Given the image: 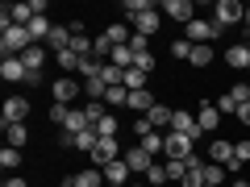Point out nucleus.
Here are the masks:
<instances>
[{
	"label": "nucleus",
	"instance_id": "f257e3e1",
	"mask_svg": "<svg viewBox=\"0 0 250 187\" xmlns=\"http://www.w3.org/2000/svg\"><path fill=\"white\" fill-rule=\"evenodd\" d=\"M29 46H34V37H29L25 25H4V37H0V50H4V58H21Z\"/></svg>",
	"mask_w": 250,
	"mask_h": 187
},
{
	"label": "nucleus",
	"instance_id": "f03ea898",
	"mask_svg": "<svg viewBox=\"0 0 250 187\" xmlns=\"http://www.w3.org/2000/svg\"><path fill=\"white\" fill-rule=\"evenodd\" d=\"M221 34H225V25H217L213 17H196L192 25H188V34H184V37H188L192 46H208V42H217Z\"/></svg>",
	"mask_w": 250,
	"mask_h": 187
},
{
	"label": "nucleus",
	"instance_id": "7ed1b4c3",
	"mask_svg": "<svg viewBox=\"0 0 250 187\" xmlns=\"http://www.w3.org/2000/svg\"><path fill=\"white\" fill-rule=\"evenodd\" d=\"M213 21L229 29V25H238V21H246V9H242L238 0H217L213 4Z\"/></svg>",
	"mask_w": 250,
	"mask_h": 187
},
{
	"label": "nucleus",
	"instance_id": "20e7f679",
	"mask_svg": "<svg viewBox=\"0 0 250 187\" xmlns=\"http://www.w3.org/2000/svg\"><path fill=\"white\" fill-rule=\"evenodd\" d=\"M117 158H121V146H117V137H100L96 150H92V167L104 170L108 162H117Z\"/></svg>",
	"mask_w": 250,
	"mask_h": 187
},
{
	"label": "nucleus",
	"instance_id": "39448f33",
	"mask_svg": "<svg viewBox=\"0 0 250 187\" xmlns=\"http://www.w3.org/2000/svg\"><path fill=\"white\" fill-rule=\"evenodd\" d=\"M129 25H134V34L150 37V34H159V25H163V13H154V9H146V13H129Z\"/></svg>",
	"mask_w": 250,
	"mask_h": 187
},
{
	"label": "nucleus",
	"instance_id": "423d86ee",
	"mask_svg": "<svg viewBox=\"0 0 250 187\" xmlns=\"http://www.w3.org/2000/svg\"><path fill=\"white\" fill-rule=\"evenodd\" d=\"M25 116H29V100L25 96H9L4 100V116H0L4 129H9V125H25Z\"/></svg>",
	"mask_w": 250,
	"mask_h": 187
},
{
	"label": "nucleus",
	"instance_id": "0eeeda50",
	"mask_svg": "<svg viewBox=\"0 0 250 187\" xmlns=\"http://www.w3.org/2000/svg\"><path fill=\"white\" fill-rule=\"evenodd\" d=\"M163 137H167V150H163L167 158H192V146H196V142H192L188 133H175V129H167Z\"/></svg>",
	"mask_w": 250,
	"mask_h": 187
},
{
	"label": "nucleus",
	"instance_id": "6e6552de",
	"mask_svg": "<svg viewBox=\"0 0 250 187\" xmlns=\"http://www.w3.org/2000/svg\"><path fill=\"white\" fill-rule=\"evenodd\" d=\"M163 13H167L171 21H179L184 29L196 21V4H192V0H167V4H163Z\"/></svg>",
	"mask_w": 250,
	"mask_h": 187
},
{
	"label": "nucleus",
	"instance_id": "1a4fd4ad",
	"mask_svg": "<svg viewBox=\"0 0 250 187\" xmlns=\"http://www.w3.org/2000/svg\"><path fill=\"white\" fill-rule=\"evenodd\" d=\"M21 62H25V71H29L25 83H42V67H46V50L42 46H29V50L21 54Z\"/></svg>",
	"mask_w": 250,
	"mask_h": 187
},
{
	"label": "nucleus",
	"instance_id": "9d476101",
	"mask_svg": "<svg viewBox=\"0 0 250 187\" xmlns=\"http://www.w3.org/2000/svg\"><path fill=\"white\" fill-rule=\"evenodd\" d=\"M121 158H125V167L134 170V175H146V170L154 167V158H150V154H146V146H129V150L121 154Z\"/></svg>",
	"mask_w": 250,
	"mask_h": 187
},
{
	"label": "nucleus",
	"instance_id": "9b49d317",
	"mask_svg": "<svg viewBox=\"0 0 250 187\" xmlns=\"http://www.w3.org/2000/svg\"><path fill=\"white\" fill-rule=\"evenodd\" d=\"M80 92H83V83H80V79H54L50 96H54V104H71Z\"/></svg>",
	"mask_w": 250,
	"mask_h": 187
},
{
	"label": "nucleus",
	"instance_id": "f8f14e48",
	"mask_svg": "<svg viewBox=\"0 0 250 187\" xmlns=\"http://www.w3.org/2000/svg\"><path fill=\"white\" fill-rule=\"evenodd\" d=\"M208 158H213V167H233V142H225V137H217V142H208Z\"/></svg>",
	"mask_w": 250,
	"mask_h": 187
},
{
	"label": "nucleus",
	"instance_id": "ddd939ff",
	"mask_svg": "<svg viewBox=\"0 0 250 187\" xmlns=\"http://www.w3.org/2000/svg\"><path fill=\"white\" fill-rule=\"evenodd\" d=\"M171 129H175V133H188L192 142L200 137V125H196V116H192V112H179V108H175V116H171Z\"/></svg>",
	"mask_w": 250,
	"mask_h": 187
},
{
	"label": "nucleus",
	"instance_id": "4468645a",
	"mask_svg": "<svg viewBox=\"0 0 250 187\" xmlns=\"http://www.w3.org/2000/svg\"><path fill=\"white\" fill-rule=\"evenodd\" d=\"M0 79H9V83H25V79H29L25 62H21V58H4V62H0Z\"/></svg>",
	"mask_w": 250,
	"mask_h": 187
},
{
	"label": "nucleus",
	"instance_id": "2eb2a0df",
	"mask_svg": "<svg viewBox=\"0 0 250 187\" xmlns=\"http://www.w3.org/2000/svg\"><path fill=\"white\" fill-rule=\"evenodd\" d=\"M196 125H200V133H213L217 125H221V112H217V104H200V108H196Z\"/></svg>",
	"mask_w": 250,
	"mask_h": 187
},
{
	"label": "nucleus",
	"instance_id": "dca6fc26",
	"mask_svg": "<svg viewBox=\"0 0 250 187\" xmlns=\"http://www.w3.org/2000/svg\"><path fill=\"white\" fill-rule=\"evenodd\" d=\"M46 46H50L54 54L71 50V25H54V29H50V37H46Z\"/></svg>",
	"mask_w": 250,
	"mask_h": 187
},
{
	"label": "nucleus",
	"instance_id": "f3484780",
	"mask_svg": "<svg viewBox=\"0 0 250 187\" xmlns=\"http://www.w3.org/2000/svg\"><path fill=\"white\" fill-rule=\"evenodd\" d=\"M171 116H175V108H167V104H154L150 112H146V121H150L154 129H159V133H167V129H171Z\"/></svg>",
	"mask_w": 250,
	"mask_h": 187
},
{
	"label": "nucleus",
	"instance_id": "a211bd4d",
	"mask_svg": "<svg viewBox=\"0 0 250 187\" xmlns=\"http://www.w3.org/2000/svg\"><path fill=\"white\" fill-rule=\"evenodd\" d=\"M225 62H229L233 71H250V46H229V50H225Z\"/></svg>",
	"mask_w": 250,
	"mask_h": 187
},
{
	"label": "nucleus",
	"instance_id": "6ab92c4d",
	"mask_svg": "<svg viewBox=\"0 0 250 187\" xmlns=\"http://www.w3.org/2000/svg\"><path fill=\"white\" fill-rule=\"evenodd\" d=\"M134 175V170L125 167V158H117V162H108L104 167V179H108V187H125V179Z\"/></svg>",
	"mask_w": 250,
	"mask_h": 187
},
{
	"label": "nucleus",
	"instance_id": "aec40b11",
	"mask_svg": "<svg viewBox=\"0 0 250 187\" xmlns=\"http://www.w3.org/2000/svg\"><path fill=\"white\" fill-rule=\"evenodd\" d=\"M25 29H29V37H34V46H38V42H46V37H50V29H54V25L46 21V13H38V17L29 21Z\"/></svg>",
	"mask_w": 250,
	"mask_h": 187
},
{
	"label": "nucleus",
	"instance_id": "412c9836",
	"mask_svg": "<svg viewBox=\"0 0 250 187\" xmlns=\"http://www.w3.org/2000/svg\"><path fill=\"white\" fill-rule=\"evenodd\" d=\"M154 104H159V100H154L150 92H129V104H125V108H134V112H142V116H146Z\"/></svg>",
	"mask_w": 250,
	"mask_h": 187
},
{
	"label": "nucleus",
	"instance_id": "4be33fe9",
	"mask_svg": "<svg viewBox=\"0 0 250 187\" xmlns=\"http://www.w3.org/2000/svg\"><path fill=\"white\" fill-rule=\"evenodd\" d=\"M67 133H83V129H92V121H88V112L83 108H71V116H67V125H62Z\"/></svg>",
	"mask_w": 250,
	"mask_h": 187
},
{
	"label": "nucleus",
	"instance_id": "5701e85b",
	"mask_svg": "<svg viewBox=\"0 0 250 187\" xmlns=\"http://www.w3.org/2000/svg\"><path fill=\"white\" fill-rule=\"evenodd\" d=\"M113 67H121V71H129V67H134V46H113Z\"/></svg>",
	"mask_w": 250,
	"mask_h": 187
},
{
	"label": "nucleus",
	"instance_id": "b1692460",
	"mask_svg": "<svg viewBox=\"0 0 250 187\" xmlns=\"http://www.w3.org/2000/svg\"><path fill=\"white\" fill-rule=\"evenodd\" d=\"M92 129H96V137H117V129H121V121H117V116L108 112V116H100V121L92 125Z\"/></svg>",
	"mask_w": 250,
	"mask_h": 187
},
{
	"label": "nucleus",
	"instance_id": "393cba45",
	"mask_svg": "<svg viewBox=\"0 0 250 187\" xmlns=\"http://www.w3.org/2000/svg\"><path fill=\"white\" fill-rule=\"evenodd\" d=\"M75 187H104V170H80V175H75Z\"/></svg>",
	"mask_w": 250,
	"mask_h": 187
},
{
	"label": "nucleus",
	"instance_id": "a878e982",
	"mask_svg": "<svg viewBox=\"0 0 250 187\" xmlns=\"http://www.w3.org/2000/svg\"><path fill=\"white\" fill-rule=\"evenodd\" d=\"M104 37H108L113 46H129V37H134V29H129V25H108V29H104Z\"/></svg>",
	"mask_w": 250,
	"mask_h": 187
},
{
	"label": "nucleus",
	"instance_id": "bb28decb",
	"mask_svg": "<svg viewBox=\"0 0 250 187\" xmlns=\"http://www.w3.org/2000/svg\"><path fill=\"white\" fill-rule=\"evenodd\" d=\"M54 62H59V67H62V71H67V75H71V71L80 75V62H83V58H80V54H75V50H62V54H54Z\"/></svg>",
	"mask_w": 250,
	"mask_h": 187
},
{
	"label": "nucleus",
	"instance_id": "cd10ccee",
	"mask_svg": "<svg viewBox=\"0 0 250 187\" xmlns=\"http://www.w3.org/2000/svg\"><path fill=\"white\" fill-rule=\"evenodd\" d=\"M100 71H104V62L92 54V58H83L80 62V79H100Z\"/></svg>",
	"mask_w": 250,
	"mask_h": 187
},
{
	"label": "nucleus",
	"instance_id": "c85d7f7f",
	"mask_svg": "<svg viewBox=\"0 0 250 187\" xmlns=\"http://www.w3.org/2000/svg\"><path fill=\"white\" fill-rule=\"evenodd\" d=\"M0 167H4V175L21 167V150H17V146H4V150H0Z\"/></svg>",
	"mask_w": 250,
	"mask_h": 187
},
{
	"label": "nucleus",
	"instance_id": "c756f323",
	"mask_svg": "<svg viewBox=\"0 0 250 187\" xmlns=\"http://www.w3.org/2000/svg\"><path fill=\"white\" fill-rule=\"evenodd\" d=\"M104 92H108L104 79H83V96L88 100H100V104H104Z\"/></svg>",
	"mask_w": 250,
	"mask_h": 187
},
{
	"label": "nucleus",
	"instance_id": "7c9ffc66",
	"mask_svg": "<svg viewBox=\"0 0 250 187\" xmlns=\"http://www.w3.org/2000/svg\"><path fill=\"white\" fill-rule=\"evenodd\" d=\"M71 50L80 54V58H92V50H96V42H92V37H83V34H71Z\"/></svg>",
	"mask_w": 250,
	"mask_h": 187
},
{
	"label": "nucleus",
	"instance_id": "2f4dec72",
	"mask_svg": "<svg viewBox=\"0 0 250 187\" xmlns=\"http://www.w3.org/2000/svg\"><path fill=\"white\" fill-rule=\"evenodd\" d=\"M163 167H167V179H175V183H184V175H188V158H167Z\"/></svg>",
	"mask_w": 250,
	"mask_h": 187
},
{
	"label": "nucleus",
	"instance_id": "473e14b6",
	"mask_svg": "<svg viewBox=\"0 0 250 187\" xmlns=\"http://www.w3.org/2000/svg\"><path fill=\"white\" fill-rule=\"evenodd\" d=\"M192 67H213V46H192Z\"/></svg>",
	"mask_w": 250,
	"mask_h": 187
},
{
	"label": "nucleus",
	"instance_id": "72a5a7b5",
	"mask_svg": "<svg viewBox=\"0 0 250 187\" xmlns=\"http://www.w3.org/2000/svg\"><path fill=\"white\" fill-rule=\"evenodd\" d=\"M96 142H100V137H96V129H83V133H75V150H96Z\"/></svg>",
	"mask_w": 250,
	"mask_h": 187
},
{
	"label": "nucleus",
	"instance_id": "f704fd0d",
	"mask_svg": "<svg viewBox=\"0 0 250 187\" xmlns=\"http://www.w3.org/2000/svg\"><path fill=\"white\" fill-rule=\"evenodd\" d=\"M171 58L188 62V58H192V42H188V37H175V42H171Z\"/></svg>",
	"mask_w": 250,
	"mask_h": 187
},
{
	"label": "nucleus",
	"instance_id": "c9c22d12",
	"mask_svg": "<svg viewBox=\"0 0 250 187\" xmlns=\"http://www.w3.org/2000/svg\"><path fill=\"white\" fill-rule=\"evenodd\" d=\"M125 88L129 92H146V75L138 71V67H129V71H125Z\"/></svg>",
	"mask_w": 250,
	"mask_h": 187
},
{
	"label": "nucleus",
	"instance_id": "e433bc0d",
	"mask_svg": "<svg viewBox=\"0 0 250 187\" xmlns=\"http://www.w3.org/2000/svg\"><path fill=\"white\" fill-rule=\"evenodd\" d=\"M142 179H146V183H150V187H163V183H167V167H163V162H154V167L146 170Z\"/></svg>",
	"mask_w": 250,
	"mask_h": 187
},
{
	"label": "nucleus",
	"instance_id": "4c0bfd02",
	"mask_svg": "<svg viewBox=\"0 0 250 187\" xmlns=\"http://www.w3.org/2000/svg\"><path fill=\"white\" fill-rule=\"evenodd\" d=\"M134 67H138L142 75H150V71H154V54H150V50H134Z\"/></svg>",
	"mask_w": 250,
	"mask_h": 187
},
{
	"label": "nucleus",
	"instance_id": "58836bf2",
	"mask_svg": "<svg viewBox=\"0 0 250 187\" xmlns=\"http://www.w3.org/2000/svg\"><path fill=\"white\" fill-rule=\"evenodd\" d=\"M242 162H250V142H233V167L229 170H242Z\"/></svg>",
	"mask_w": 250,
	"mask_h": 187
},
{
	"label": "nucleus",
	"instance_id": "ea45409f",
	"mask_svg": "<svg viewBox=\"0 0 250 187\" xmlns=\"http://www.w3.org/2000/svg\"><path fill=\"white\" fill-rule=\"evenodd\" d=\"M4 133H9V146H25L29 142V129H25V125H9Z\"/></svg>",
	"mask_w": 250,
	"mask_h": 187
},
{
	"label": "nucleus",
	"instance_id": "a19ab883",
	"mask_svg": "<svg viewBox=\"0 0 250 187\" xmlns=\"http://www.w3.org/2000/svg\"><path fill=\"white\" fill-rule=\"evenodd\" d=\"M100 79H104L108 88H113V83H125V71H121V67H113V62H104V71H100Z\"/></svg>",
	"mask_w": 250,
	"mask_h": 187
},
{
	"label": "nucleus",
	"instance_id": "79ce46f5",
	"mask_svg": "<svg viewBox=\"0 0 250 187\" xmlns=\"http://www.w3.org/2000/svg\"><path fill=\"white\" fill-rule=\"evenodd\" d=\"M83 112H88V121H92V125H96V121H100V116H108V108H104V104H100V100H88V104H83Z\"/></svg>",
	"mask_w": 250,
	"mask_h": 187
},
{
	"label": "nucleus",
	"instance_id": "37998d69",
	"mask_svg": "<svg viewBox=\"0 0 250 187\" xmlns=\"http://www.w3.org/2000/svg\"><path fill=\"white\" fill-rule=\"evenodd\" d=\"M217 112H233V116H238V100H233V92H225V96L217 100Z\"/></svg>",
	"mask_w": 250,
	"mask_h": 187
},
{
	"label": "nucleus",
	"instance_id": "c03bdc74",
	"mask_svg": "<svg viewBox=\"0 0 250 187\" xmlns=\"http://www.w3.org/2000/svg\"><path fill=\"white\" fill-rule=\"evenodd\" d=\"M67 116H71V104H54L50 108V121L54 125H67Z\"/></svg>",
	"mask_w": 250,
	"mask_h": 187
},
{
	"label": "nucleus",
	"instance_id": "a18cd8bd",
	"mask_svg": "<svg viewBox=\"0 0 250 187\" xmlns=\"http://www.w3.org/2000/svg\"><path fill=\"white\" fill-rule=\"evenodd\" d=\"M205 179L221 187V179H225V167H213V162H208V167H205Z\"/></svg>",
	"mask_w": 250,
	"mask_h": 187
},
{
	"label": "nucleus",
	"instance_id": "49530a36",
	"mask_svg": "<svg viewBox=\"0 0 250 187\" xmlns=\"http://www.w3.org/2000/svg\"><path fill=\"white\" fill-rule=\"evenodd\" d=\"M146 9H154L150 0H125V17H129V13H146Z\"/></svg>",
	"mask_w": 250,
	"mask_h": 187
},
{
	"label": "nucleus",
	"instance_id": "de8ad7c7",
	"mask_svg": "<svg viewBox=\"0 0 250 187\" xmlns=\"http://www.w3.org/2000/svg\"><path fill=\"white\" fill-rule=\"evenodd\" d=\"M233 100H238V108L250 104V88H246V83H238V88H233Z\"/></svg>",
	"mask_w": 250,
	"mask_h": 187
},
{
	"label": "nucleus",
	"instance_id": "09e8293b",
	"mask_svg": "<svg viewBox=\"0 0 250 187\" xmlns=\"http://www.w3.org/2000/svg\"><path fill=\"white\" fill-rule=\"evenodd\" d=\"M59 146H67V150H75V133H67V129H62V133H59Z\"/></svg>",
	"mask_w": 250,
	"mask_h": 187
},
{
	"label": "nucleus",
	"instance_id": "8fccbe9b",
	"mask_svg": "<svg viewBox=\"0 0 250 187\" xmlns=\"http://www.w3.org/2000/svg\"><path fill=\"white\" fill-rule=\"evenodd\" d=\"M238 121H242V125H250V104H242V108H238Z\"/></svg>",
	"mask_w": 250,
	"mask_h": 187
},
{
	"label": "nucleus",
	"instance_id": "3c124183",
	"mask_svg": "<svg viewBox=\"0 0 250 187\" xmlns=\"http://www.w3.org/2000/svg\"><path fill=\"white\" fill-rule=\"evenodd\" d=\"M4 187H25V179H4Z\"/></svg>",
	"mask_w": 250,
	"mask_h": 187
},
{
	"label": "nucleus",
	"instance_id": "603ef678",
	"mask_svg": "<svg viewBox=\"0 0 250 187\" xmlns=\"http://www.w3.org/2000/svg\"><path fill=\"white\" fill-rule=\"evenodd\" d=\"M233 187H250V183H246V179H233Z\"/></svg>",
	"mask_w": 250,
	"mask_h": 187
},
{
	"label": "nucleus",
	"instance_id": "864d4df0",
	"mask_svg": "<svg viewBox=\"0 0 250 187\" xmlns=\"http://www.w3.org/2000/svg\"><path fill=\"white\" fill-rule=\"evenodd\" d=\"M59 187H75V179H62V183H59Z\"/></svg>",
	"mask_w": 250,
	"mask_h": 187
},
{
	"label": "nucleus",
	"instance_id": "5fc2aeb1",
	"mask_svg": "<svg viewBox=\"0 0 250 187\" xmlns=\"http://www.w3.org/2000/svg\"><path fill=\"white\" fill-rule=\"evenodd\" d=\"M242 25H246V29H250V4H246V21H242Z\"/></svg>",
	"mask_w": 250,
	"mask_h": 187
},
{
	"label": "nucleus",
	"instance_id": "6e6d98bb",
	"mask_svg": "<svg viewBox=\"0 0 250 187\" xmlns=\"http://www.w3.org/2000/svg\"><path fill=\"white\" fill-rule=\"evenodd\" d=\"M205 187H217V183H205Z\"/></svg>",
	"mask_w": 250,
	"mask_h": 187
},
{
	"label": "nucleus",
	"instance_id": "4d7b16f0",
	"mask_svg": "<svg viewBox=\"0 0 250 187\" xmlns=\"http://www.w3.org/2000/svg\"><path fill=\"white\" fill-rule=\"evenodd\" d=\"M246 46H250V37H246Z\"/></svg>",
	"mask_w": 250,
	"mask_h": 187
},
{
	"label": "nucleus",
	"instance_id": "13d9d810",
	"mask_svg": "<svg viewBox=\"0 0 250 187\" xmlns=\"http://www.w3.org/2000/svg\"><path fill=\"white\" fill-rule=\"evenodd\" d=\"M246 75H250V71H246Z\"/></svg>",
	"mask_w": 250,
	"mask_h": 187
}]
</instances>
